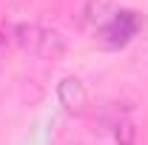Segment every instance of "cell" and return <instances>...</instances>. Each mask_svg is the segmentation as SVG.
Returning <instances> with one entry per match:
<instances>
[{"instance_id": "cell-1", "label": "cell", "mask_w": 148, "mask_h": 145, "mask_svg": "<svg viewBox=\"0 0 148 145\" xmlns=\"http://www.w3.org/2000/svg\"><path fill=\"white\" fill-rule=\"evenodd\" d=\"M57 97L63 103V108L69 111L71 117H83L88 111V94H86V85L77 80V77H66L57 88Z\"/></svg>"}, {"instance_id": "cell-2", "label": "cell", "mask_w": 148, "mask_h": 145, "mask_svg": "<svg viewBox=\"0 0 148 145\" xmlns=\"http://www.w3.org/2000/svg\"><path fill=\"white\" fill-rule=\"evenodd\" d=\"M12 31H14V43L23 51H40V43H43V34H46L43 26H37V23H20L17 29H12Z\"/></svg>"}, {"instance_id": "cell-3", "label": "cell", "mask_w": 148, "mask_h": 145, "mask_svg": "<svg viewBox=\"0 0 148 145\" xmlns=\"http://www.w3.org/2000/svg\"><path fill=\"white\" fill-rule=\"evenodd\" d=\"M114 12V0H88L83 9V20L86 23H106Z\"/></svg>"}, {"instance_id": "cell-4", "label": "cell", "mask_w": 148, "mask_h": 145, "mask_svg": "<svg viewBox=\"0 0 148 145\" xmlns=\"http://www.w3.org/2000/svg\"><path fill=\"white\" fill-rule=\"evenodd\" d=\"M63 51H66V40H63V34H60V31H49V29H46V34H43V43H40V51H37V54L57 60Z\"/></svg>"}, {"instance_id": "cell-5", "label": "cell", "mask_w": 148, "mask_h": 145, "mask_svg": "<svg viewBox=\"0 0 148 145\" xmlns=\"http://www.w3.org/2000/svg\"><path fill=\"white\" fill-rule=\"evenodd\" d=\"M114 140L117 145H134L137 142V128L131 120H120L117 125H114Z\"/></svg>"}, {"instance_id": "cell-6", "label": "cell", "mask_w": 148, "mask_h": 145, "mask_svg": "<svg viewBox=\"0 0 148 145\" xmlns=\"http://www.w3.org/2000/svg\"><path fill=\"white\" fill-rule=\"evenodd\" d=\"M14 37V31H9V29H0V54H3V49H9V40Z\"/></svg>"}]
</instances>
